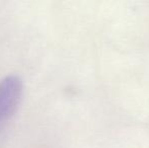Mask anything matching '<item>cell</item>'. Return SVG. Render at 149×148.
<instances>
[{"instance_id":"obj_1","label":"cell","mask_w":149,"mask_h":148,"mask_svg":"<svg viewBox=\"0 0 149 148\" xmlns=\"http://www.w3.org/2000/svg\"><path fill=\"white\" fill-rule=\"evenodd\" d=\"M24 93V83L17 75L0 79V129L13 117Z\"/></svg>"}]
</instances>
